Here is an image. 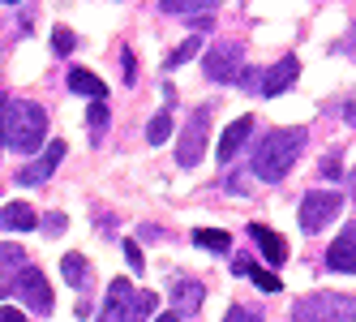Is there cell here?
<instances>
[{"label": "cell", "instance_id": "cell-1", "mask_svg": "<svg viewBox=\"0 0 356 322\" xmlns=\"http://www.w3.org/2000/svg\"><path fill=\"white\" fill-rule=\"evenodd\" d=\"M305 142H309V129H300V125L270 129L262 138V146L253 151V177H258V181H284L288 172H292V163L300 159Z\"/></svg>", "mask_w": 356, "mask_h": 322}, {"label": "cell", "instance_id": "cell-2", "mask_svg": "<svg viewBox=\"0 0 356 322\" xmlns=\"http://www.w3.org/2000/svg\"><path fill=\"white\" fill-rule=\"evenodd\" d=\"M47 138V112L31 99H22V104H9V125H5V146H13L17 155H31L39 151Z\"/></svg>", "mask_w": 356, "mask_h": 322}, {"label": "cell", "instance_id": "cell-3", "mask_svg": "<svg viewBox=\"0 0 356 322\" xmlns=\"http://www.w3.org/2000/svg\"><path fill=\"white\" fill-rule=\"evenodd\" d=\"M292 322H356V296L309 292L292 305Z\"/></svg>", "mask_w": 356, "mask_h": 322}, {"label": "cell", "instance_id": "cell-4", "mask_svg": "<svg viewBox=\"0 0 356 322\" xmlns=\"http://www.w3.org/2000/svg\"><path fill=\"white\" fill-rule=\"evenodd\" d=\"M207 142H211V104H202V108H193L185 116V129H181V138H176V163H181V168H197L202 155L211 151Z\"/></svg>", "mask_w": 356, "mask_h": 322}, {"label": "cell", "instance_id": "cell-5", "mask_svg": "<svg viewBox=\"0 0 356 322\" xmlns=\"http://www.w3.org/2000/svg\"><path fill=\"white\" fill-rule=\"evenodd\" d=\"M0 296H17V301L26 309H35V314H52L56 309V296H52V288H47V275L39 266H31V262L9 280V288H0Z\"/></svg>", "mask_w": 356, "mask_h": 322}, {"label": "cell", "instance_id": "cell-6", "mask_svg": "<svg viewBox=\"0 0 356 322\" xmlns=\"http://www.w3.org/2000/svg\"><path fill=\"white\" fill-rule=\"evenodd\" d=\"M343 211V198L335 189H314V193H305L300 198V232H309L318 236L326 224H335Z\"/></svg>", "mask_w": 356, "mask_h": 322}, {"label": "cell", "instance_id": "cell-7", "mask_svg": "<svg viewBox=\"0 0 356 322\" xmlns=\"http://www.w3.org/2000/svg\"><path fill=\"white\" fill-rule=\"evenodd\" d=\"M202 69H207V82H236V73L245 69V43H215L202 56Z\"/></svg>", "mask_w": 356, "mask_h": 322}, {"label": "cell", "instance_id": "cell-8", "mask_svg": "<svg viewBox=\"0 0 356 322\" xmlns=\"http://www.w3.org/2000/svg\"><path fill=\"white\" fill-rule=\"evenodd\" d=\"M65 151H69L65 142H47V151H43V155H39L35 163H26V168H22L13 181H17V185H47V181H52V172L60 168Z\"/></svg>", "mask_w": 356, "mask_h": 322}, {"label": "cell", "instance_id": "cell-9", "mask_svg": "<svg viewBox=\"0 0 356 322\" xmlns=\"http://www.w3.org/2000/svg\"><path fill=\"white\" fill-rule=\"evenodd\" d=\"M326 266L339 271V275H356V224H343V232L330 241Z\"/></svg>", "mask_w": 356, "mask_h": 322}, {"label": "cell", "instance_id": "cell-10", "mask_svg": "<svg viewBox=\"0 0 356 322\" xmlns=\"http://www.w3.org/2000/svg\"><path fill=\"white\" fill-rule=\"evenodd\" d=\"M134 284L129 280H112L108 284V305L99 309V322H129V305H134Z\"/></svg>", "mask_w": 356, "mask_h": 322}, {"label": "cell", "instance_id": "cell-11", "mask_svg": "<svg viewBox=\"0 0 356 322\" xmlns=\"http://www.w3.org/2000/svg\"><path fill=\"white\" fill-rule=\"evenodd\" d=\"M296 78H300V61H296V56L275 61V69H266V78H262V95H266V99L284 95V90H292Z\"/></svg>", "mask_w": 356, "mask_h": 322}, {"label": "cell", "instance_id": "cell-12", "mask_svg": "<svg viewBox=\"0 0 356 322\" xmlns=\"http://www.w3.org/2000/svg\"><path fill=\"white\" fill-rule=\"evenodd\" d=\"M249 236H253V245H258V250H262V258H266L270 266L288 262V241L279 236L275 228H266V224H249Z\"/></svg>", "mask_w": 356, "mask_h": 322}, {"label": "cell", "instance_id": "cell-13", "mask_svg": "<svg viewBox=\"0 0 356 322\" xmlns=\"http://www.w3.org/2000/svg\"><path fill=\"white\" fill-rule=\"evenodd\" d=\"M253 134V116H241V120H232V125H227L223 129V138H219V163H227V159H232L236 151H241V146H245V138Z\"/></svg>", "mask_w": 356, "mask_h": 322}, {"label": "cell", "instance_id": "cell-14", "mask_svg": "<svg viewBox=\"0 0 356 322\" xmlns=\"http://www.w3.org/2000/svg\"><path fill=\"white\" fill-rule=\"evenodd\" d=\"M202 296H207V292H202V284H197V280H181V284L172 288V305H176V314L185 318V314H197Z\"/></svg>", "mask_w": 356, "mask_h": 322}, {"label": "cell", "instance_id": "cell-15", "mask_svg": "<svg viewBox=\"0 0 356 322\" xmlns=\"http://www.w3.org/2000/svg\"><path fill=\"white\" fill-rule=\"evenodd\" d=\"M0 224H5L9 232H31V228H39V215L26 202H9L5 211H0Z\"/></svg>", "mask_w": 356, "mask_h": 322}, {"label": "cell", "instance_id": "cell-16", "mask_svg": "<svg viewBox=\"0 0 356 322\" xmlns=\"http://www.w3.org/2000/svg\"><path fill=\"white\" fill-rule=\"evenodd\" d=\"M69 90L86 99H108V82H99L90 69H69Z\"/></svg>", "mask_w": 356, "mask_h": 322}, {"label": "cell", "instance_id": "cell-17", "mask_svg": "<svg viewBox=\"0 0 356 322\" xmlns=\"http://www.w3.org/2000/svg\"><path fill=\"white\" fill-rule=\"evenodd\" d=\"M219 5L223 0H163L159 13H168V17H197V13H211Z\"/></svg>", "mask_w": 356, "mask_h": 322}, {"label": "cell", "instance_id": "cell-18", "mask_svg": "<svg viewBox=\"0 0 356 322\" xmlns=\"http://www.w3.org/2000/svg\"><path fill=\"white\" fill-rule=\"evenodd\" d=\"M60 271H65V280L78 288V292H86V284H90V262L82 254H65L60 258Z\"/></svg>", "mask_w": 356, "mask_h": 322}, {"label": "cell", "instance_id": "cell-19", "mask_svg": "<svg viewBox=\"0 0 356 322\" xmlns=\"http://www.w3.org/2000/svg\"><path fill=\"white\" fill-rule=\"evenodd\" d=\"M193 245H202V250H211V254H227L232 250V236H227L223 228H197Z\"/></svg>", "mask_w": 356, "mask_h": 322}, {"label": "cell", "instance_id": "cell-20", "mask_svg": "<svg viewBox=\"0 0 356 322\" xmlns=\"http://www.w3.org/2000/svg\"><path fill=\"white\" fill-rule=\"evenodd\" d=\"M22 266H26V250H22V245H13V241L0 245V275L9 280V275H17Z\"/></svg>", "mask_w": 356, "mask_h": 322}, {"label": "cell", "instance_id": "cell-21", "mask_svg": "<svg viewBox=\"0 0 356 322\" xmlns=\"http://www.w3.org/2000/svg\"><path fill=\"white\" fill-rule=\"evenodd\" d=\"M168 138H172V112L163 108V112L150 116V125H146V142H150V146H159V142H168Z\"/></svg>", "mask_w": 356, "mask_h": 322}, {"label": "cell", "instance_id": "cell-22", "mask_svg": "<svg viewBox=\"0 0 356 322\" xmlns=\"http://www.w3.org/2000/svg\"><path fill=\"white\" fill-rule=\"evenodd\" d=\"M155 309H159V296H155V292H134L129 322H146V318H155Z\"/></svg>", "mask_w": 356, "mask_h": 322}, {"label": "cell", "instance_id": "cell-23", "mask_svg": "<svg viewBox=\"0 0 356 322\" xmlns=\"http://www.w3.org/2000/svg\"><path fill=\"white\" fill-rule=\"evenodd\" d=\"M202 52V39L193 35V39H185L181 47H176V52H168V61H163V69H181V65H189L193 56Z\"/></svg>", "mask_w": 356, "mask_h": 322}, {"label": "cell", "instance_id": "cell-24", "mask_svg": "<svg viewBox=\"0 0 356 322\" xmlns=\"http://www.w3.org/2000/svg\"><path fill=\"white\" fill-rule=\"evenodd\" d=\"M245 275H249L253 284H258L262 292H279V288H284V284H279V275H275V271H266V266H258V262H249V271H245Z\"/></svg>", "mask_w": 356, "mask_h": 322}, {"label": "cell", "instance_id": "cell-25", "mask_svg": "<svg viewBox=\"0 0 356 322\" xmlns=\"http://www.w3.org/2000/svg\"><path fill=\"white\" fill-rule=\"evenodd\" d=\"M73 47H78V35H73L69 26H56V31H52V52H56V56H69Z\"/></svg>", "mask_w": 356, "mask_h": 322}, {"label": "cell", "instance_id": "cell-26", "mask_svg": "<svg viewBox=\"0 0 356 322\" xmlns=\"http://www.w3.org/2000/svg\"><path fill=\"white\" fill-rule=\"evenodd\" d=\"M322 177H326V181H339V177H343V155H339V151H326V159H322Z\"/></svg>", "mask_w": 356, "mask_h": 322}, {"label": "cell", "instance_id": "cell-27", "mask_svg": "<svg viewBox=\"0 0 356 322\" xmlns=\"http://www.w3.org/2000/svg\"><path fill=\"white\" fill-rule=\"evenodd\" d=\"M86 120H90V129H95V134H104V129H108V108H104V99H95V104H90Z\"/></svg>", "mask_w": 356, "mask_h": 322}, {"label": "cell", "instance_id": "cell-28", "mask_svg": "<svg viewBox=\"0 0 356 322\" xmlns=\"http://www.w3.org/2000/svg\"><path fill=\"white\" fill-rule=\"evenodd\" d=\"M262 78H266L262 69H241V73H236V86H241V90H262Z\"/></svg>", "mask_w": 356, "mask_h": 322}, {"label": "cell", "instance_id": "cell-29", "mask_svg": "<svg viewBox=\"0 0 356 322\" xmlns=\"http://www.w3.org/2000/svg\"><path fill=\"white\" fill-rule=\"evenodd\" d=\"M223 322H262V314H258V309L249 314L245 305H232V309H227V318H223Z\"/></svg>", "mask_w": 356, "mask_h": 322}, {"label": "cell", "instance_id": "cell-30", "mask_svg": "<svg viewBox=\"0 0 356 322\" xmlns=\"http://www.w3.org/2000/svg\"><path fill=\"white\" fill-rule=\"evenodd\" d=\"M65 228H69V219H65L60 211H52V215H47V224H43V232H47V236H60Z\"/></svg>", "mask_w": 356, "mask_h": 322}, {"label": "cell", "instance_id": "cell-31", "mask_svg": "<svg viewBox=\"0 0 356 322\" xmlns=\"http://www.w3.org/2000/svg\"><path fill=\"white\" fill-rule=\"evenodd\" d=\"M124 258H129V266H134V271H142V266H146L142 245H138V241H124Z\"/></svg>", "mask_w": 356, "mask_h": 322}, {"label": "cell", "instance_id": "cell-32", "mask_svg": "<svg viewBox=\"0 0 356 322\" xmlns=\"http://www.w3.org/2000/svg\"><path fill=\"white\" fill-rule=\"evenodd\" d=\"M120 61H124V86H134L138 82V61H134V52H120Z\"/></svg>", "mask_w": 356, "mask_h": 322}, {"label": "cell", "instance_id": "cell-33", "mask_svg": "<svg viewBox=\"0 0 356 322\" xmlns=\"http://www.w3.org/2000/svg\"><path fill=\"white\" fill-rule=\"evenodd\" d=\"M5 125H9V95L0 90V151H5Z\"/></svg>", "mask_w": 356, "mask_h": 322}, {"label": "cell", "instance_id": "cell-34", "mask_svg": "<svg viewBox=\"0 0 356 322\" xmlns=\"http://www.w3.org/2000/svg\"><path fill=\"white\" fill-rule=\"evenodd\" d=\"M0 322H26V314L13 309V305H5V309H0Z\"/></svg>", "mask_w": 356, "mask_h": 322}, {"label": "cell", "instance_id": "cell-35", "mask_svg": "<svg viewBox=\"0 0 356 322\" xmlns=\"http://www.w3.org/2000/svg\"><path fill=\"white\" fill-rule=\"evenodd\" d=\"M73 314H78V318H86V314H90V296H86V292L78 296V305H73Z\"/></svg>", "mask_w": 356, "mask_h": 322}, {"label": "cell", "instance_id": "cell-36", "mask_svg": "<svg viewBox=\"0 0 356 322\" xmlns=\"http://www.w3.org/2000/svg\"><path fill=\"white\" fill-rule=\"evenodd\" d=\"M343 120H348V125H356V99H348V104H343Z\"/></svg>", "mask_w": 356, "mask_h": 322}, {"label": "cell", "instance_id": "cell-37", "mask_svg": "<svg viewBox=\"0 0 356 322\" xmlns=\"http://www.w3.org/2000/svg\"><path fill=\"white\" fill-rule=\"evenodd\" d=\"M150 322H185V318L176 314V309H172V314H159V318H150Z\"/></svg>", "mask_w": 356, "mask_h": 322}, {"label": "cell", "instance_id": "cell-38", "mask_svg": "<svg viewBox=\"0 0 356 322\" xmlns=\"http://www.w3.org/2000/svg\"><path fill=\"white\" fill-rule=\"evenodd\" d=\"M343 52H348V56H352V61H356V35H352V39H348V43H343Z\"/></svg>", "mask_w": 356, "mask_h": 322}, {"label": "cell", "instance_id": "cell-39", "mask_svg": "<svg viewBox=\"0 0 356 322\" xmlns=\"http://www.w3.org/2000/svg\"><path fill=\"white\" fill-rule=\"evenodd\" d=\"M348 185H352V198H356V168L348 172Z\"/></svg>", "mask_w": 356, "mask_h": 322}, {"label": "cell", "instance_id": "cell-40", "mask_svg": "<svg viewBox=\"0 0 356 322\" xmlns=\"http://www.w3.org/2000/svg\"><path fill=\"white\" fill-rule=\"evenodd\" d=\"M5 5H17V0H5Z\"/></svg>", "mask_w": 356, "mask_h": 322}]
</instances>
